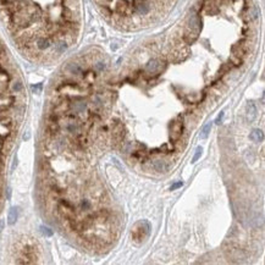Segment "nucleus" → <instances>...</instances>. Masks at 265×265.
Returning <instances> with one entry per match:
<instances>
[{
    "mask_svg": "<svg viewBox=\"0 0 265 265\" xmlns=\"http://www.w3.org/2000/svg\"><path fill=\"white\" fill-rule=\"evenodd\" d=\"M212 121L209 122V123H207L205 126H204V128H203V131H202V133H200V138H207L208 136H209V133H210V130H212Z\"/></svg>",
    "mask_w": 265,
    "mask_h": 265,
    "instance_id": "423d86ee",
    "label": "nucleus"
},
{
    "mask_svg": "<svg viewBox=\"0 0 265 265\" xmlns=\"http://www.w3.org/2000/svg\"><path fill=\"white\" fill-rule=\"evenodd\" d=\"M222 118H224V113H221V114H220V115L217 116L216 121H215L217 125H219V123H221V121H222Z\"/></svg>",
    "mask_w": 265,
    "mask_h": 265,
    "instance_id": "1a4fd4ad",
    "label": "nucleus"
},
{
    "mask_svg": "<svg viewBox=\"0 0 265 265\" xmlns=\"http://www.w3.org/2000/svg\"><path fill=\"white\" fill-rule=\"evenodd\" d=\"M250 139L254 141V142H262L264 139V135L260 130H254L252 133H250Z\"/></svg>",
    "mask_w": 265,
    "mask_h": 265,
    "instance_id": "20e7f679",
    "label": "nucleus"
},
{
    "mask_svg": "<svg viewBox=\"0 0 265 265\" xmlns=\"http://www.w3.org/2000/svg\"><path fill=\"white\" fill-rule=\"evenodd\" d=\"M202 152H203V149H202L200 147H199V148H197V150H195V154H194V156H193V160H192L193 163H194V161H197V160L200 158V154H202Z\"/></svg>",
    "mask_w": 265,
    "mask_h": 265,
    "instance_id": "0eeeda50",
    "label": "nucleus"
},
{
    "mask_svg": "<svg viewBox=\"0 0 265 265\" xmlns=\"http://www.w3.org/2000/svg\"><path fill=\"white\" fill-rule=\"evenodd\" d=\"M182 121H176L171 126V141H177L182 133Z\"/></svg>",
    "mask_w": 265,
    "mask_h": 265,
    "instance_id": "f03ea898",
    "label": "nucleus"
},
{
    "mask_svg": "<svg viewBox=\"0 0 265 265\" xmlns=\"http://www.w3.org/2000/svg\"><path fill=\"white\" fill-rule=\"evenodd\" d=\"M132 232H133V238L135 240L143 241L150 232V226H149V224L147 221H141L135 226Z\"/></svg>",
    "mask_w": 265,
    "mask_h": 265,
    "instance_id": "f257e3e1",
    "label": "nucleus"
},
{
    "mask_svg": "<svg viewBox=\"0 0 265 265\" xmlns=\"http://www.w3.org/2000/svg\"><path fill=\"white\" fill-rule=\"evenodd\" d=\"M182 185H183V183H182L181 181H180V182H177V183H175L173 186H171V191H173V190H176V188H180Z\"/></svg>",
    "mask_w": 265,
    "mask_h": 265,
    "instance_id": "6e6552de",
    "label": "nucleus"
},
{
    "mask_svg": "<svg viewBox=\"0 0 265 265\" xmlns=\"http://www.w3.org/2000/svg\"><path fill=\"white\" fill-rule=\"evenodd\" d=\"M153 168L158 172H166L170 169V164H168L165 160L155 159V160H153Z\"/></svg>",
    "mask_w": 265,
    "mask_h": 265,
    "instance_id": "7ed1b4c3",
    "label": "nucleus"
},
{
    "mask_svg": "<svg viewBox=\"0 0 265 265\" xmlns=\"http://www.w3.org/2000/svg\"><path fill=\"white\" fill-rule=\"evenodd\" d=\"M16 220H17V209H16V208H12V209L10 210V214H9V224L12 225V224L16 222Z\"/></svg>",
    "mask_w": 265,
    "mask_h": 265,
    "instance_id": "39448f33",
    "label": "nucleus"
}]
</instances>
